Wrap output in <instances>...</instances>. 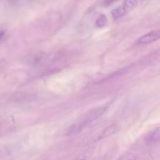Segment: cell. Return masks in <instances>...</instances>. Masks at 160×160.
Returning <instances> with one entry per match:
<instances>
[{"label": "cell", "mask_w": 160, "mask_h": 160, "mask_svg": "<svg viewBox=\"0 0 160 160\" xmlns=\"http://www.w3.org/2000/svg\"><path fill=\"white\" fill-rule=\"evenodd\" d=\"M106 109H107V106H100V107L95 108L88 112L80 121L74 123L68 128L66 132V135H74V134L81 132L86 127L98 120L106 112Z\"/></svg>", "instance_id": "obj_1"}, {"label": "cell", "mask_w": 160, "mask_h": 160, "mask_svg": "<svg viewBox=\"0 0 160 160\" xmlns=\"http://www.w3.org/2000/svg\"><path fill=\"white\" fill-rule=\"evenodd\" d=\"M160 37V31L159 30H156V31H152L147 34H144L138 41V43L140 45H146V44L152 43L156 41L159 40Z\"/></svg>", "instance_id": "obj_2"}, {"label": "cell", "mask_w": 160, "mask_h": 160, "mask_svg": "<svg viewBox=\"0 0 160 160\" xmlns=\"http://www.w3.org/2000/svg\"><path fill=\"white\" fill-rule=\"evenodd\" d=\"M159 137H160L159 128H156V129L153 130V131H152L151 132L148 133V134H147L146 137H145V140L147 144L156 143V142H159Z\"/></svg>", "instance_id": "obj_3"}, {"label": "cell", "mask_w": 160, "mask_h": 160, "mask_svg": "<svg viewBox=\"0 0 160 160\" xmlns=\"http://www.w3.org/2000/svg\"><path fill=\"white\" fill-rule=\"evenodd\" d=\"M117 130H118V128H117V125L115 124L109 127V128H107L106 129H105L104 131H103V132L100 134L98 140H101V139L106 138H108L109 137V136L112 135V134H114L116 132H117Z\"/></svg>", "instance_id": "obj_4"}, {"label": "cell", "mask_w": 160, "mask_h": 160, "mask_svg": "<svg viewBox=\"0 0 160 160\" xmlns=\"http://www.w3.org/2000/svg\"><path fill=\"white\" fill-rule=\"evenodd\" d=\"M127 12H128V10H127L126 8L123 5H121L112 11V16L115 20H117V19H120L122 17H123Z\"/></svg>", "instance_id": "obj_5"}, {"label": "cell", "mask_w": 160, "mask_h": 160, "mask_svg": "<svg viewBox=\"0 0 160 160\" xmlns=\"http://www.w3.org/2000/svg\"><path fill=\"white\" fill-rule=\"evenodd\" d=\"M108 23V18L105 14H101L99 17L97 18L96 21H95V25L97 28H103L106 26Z\"/></svg>", "instance_id": "obj_6"}, {"label": "cell", "mask_w": 160, "mask_h": 160, "mask_svg": "<svg viewBox=\"0 0 160 160\" xmlns=\"http://www.w3.org/2000/svg\"><path fill=\"white\" fill-rule=\"evenodd\" d=\"M138 2L137 0H124L123 3V6L127 9V10H130V9H133V8L136 7L138 5Z\"/></svg>", "instance_id": "obj_7"}, {"label": "cell", "mask_w": 160, "mask_h": 160, "mask_svg": "<svg viewBox=\"0 0 160 160\" xmlns=\"http://www.w3.org/2000/svg\"><path fill=\"white\" fill-rule=\"evenodd\" d=\"M117 160H138V156L133 152H127L122 155Z\"/></svg>", "instance_id": "obj_8"}, {"label": "cell", "mask_w": 160, "mask_h": 160, "mask_svg": "<svg viewBox=\"0 0 160 160\" xmlns=\"http://www.w3.org/2000/svg\"><path fill=\"white\" fill-rule=\"evenodd\" d=\"M10 154V150L9 148H6V147H0V159L8 157Z\"/></svg>", "instance_id": "obj_9"}, {"label": "cell", "mask_w": 160, "mask_h": 160, "mask_svg": "<svg viewBox=\"0 0 160 160\" xmlns=\"http://www.w3.org/2000/svg\"><path fill=\"white\" fill-rule=\"evenodd\" d=\"M5 36H6V31L4 30L0 29V42L4 39Z\"/></svg>", "instance_id": "obj_10"}, {"label": "cell", "mask_w": 160, "mask_h": 160, "mask_svg": "<svg viewBox=\"0 0 160 160\" xmlns=\"http://www.w3.org/2000/svg\"><path fill=\"white\" fill-rule=\"evenodd\" d=\"M117 0H105L104 1V5L105 6H109V5L112 4L113 2H115Z\"/></svg>", "instance_id": "obj_11"}, {"label": "cell", "mask_w": 160, "mask_h": 160, "mask_svg": "<svg viewBox=\"0 0 160 160\" xmlns=\"http://www.w3.org/2000/svg\"><path fill=\"white\" fill-rule=\"evenodd\" d=\"M138 2H145V1H147V0H137Z\"/></svg>", "instance_id": "obj_12"}]
</instances>
